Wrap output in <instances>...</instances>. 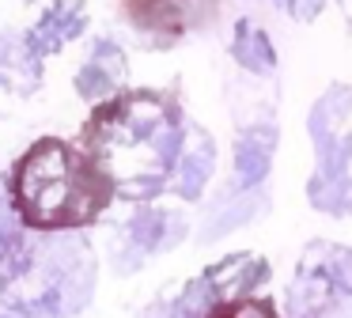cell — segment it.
Instances as JSON below:
<instances>
[{"label":"cell","mask_w":352,"mask_h":318,"mask_svg":"<svg viewBox=\"0 0 352 318\" xmlns=\"http://www.w3.org/2000/svg\"><path fill=\"white\" fill-rule=\"evenodd\" d=\"M208 171H212V140H208V133H190V144H182V163H178L182 197H197Z\"/></svg>","instance_id":"obj_9"},{"label":"cell","mask_w":352,"mask_h":318,"mask_svg":"<svg viewBox=\"0 0 352 318\" xmlns=\"http://www.w3.org/2000/svg\"><path fill=\"white\" fill-rule=\"evenodd\" d=\"M182 114L160 91H122L91 114L80 148L95 159L118 193L144 201L178 174L182 163Z\"/></svg>","instance_id":"obj_1"},{"label":"cell","mask_w":352,"mask_h":318,"mask_svg":"<svg viewBox=\"0 0 352 318\" xmlns=\"http://www.w3.org/2000/svg\"><path fill=\"white\" fill-rule=\"evenodd\" d=\"M276 4H280L292 19H314V15L322 12V4H326V0H276Z\"/></svg>","instance_id":"obj_12"},{"label":"cell","mask_w":352,"mask_h":318,"mask_svg":"<svg viewBox=\"0 0 352 318\" xmlns=\"http://www.w3.org/2000/svg\"><path fill=\"white\" fill-rule=\"evenodd\" d=\"M208 318H280L273 303L250 299V295H235V299H220L208 307Z\"/></svg>","instance_id":"obj_11"},{"label":"cell","mask_w":352,"mask_h":318,"mask_svg":"<svg viewBox=\"0 0 352 318\" xmlns=\"http://www.w3.org/2000/svg\"><path fill=\"white\" fill-rule=\"evenodd\" d=\"M125 83V53L114 42H99L84 68L76 76V91L84 98H110Z\"/></svg>","instance_id":"obj_6"},{"label":"cell","mask_w":352,"mask_h":318,"mask_svg":"<svg viewBox=\"0 0 352 318\" xmlns=\"http://www.w3.org/2000/svg\"><path fill=\"white\" fill-rule=\"evenodd\" d=\"M16 212L27 227L65 231V227L91 224L114 197V182L95 167L84 148L69 140H38L27 148L12 174Z\"/></svg>","instance_id":"obj_2"},{"label":"cell","mask_w":352,"mask_h":318,"mask_svg":"<svg viewBox=\"0 0 352 318\" xmlns=\"http://www.w3.org/2000/svg\"><path fill=\"white\" fill-rule=\"evenodd\" d=\"M87 27V12H84V0H54L50 12L34 23V30L23 38L27 50H31L34 61L50 57V53L65 50L72 38H80V30Z\"/></svg>","instance_id":"obj_5"},{"label":"cell","mask_w":352,"mask_h":318,"mask_svg":"<svg viewBox=\"0 0 352 318\" xmlns=\"http://www.w3.org/2000/svg\"><path fill=\"white\" fill-rule=\"evenodd\" d=\"M27 257H31V242L19 231V220L0 212V280H12L27 269Z\"/></svg>","instance_id":"obj_10"},{"label":"cell","mask_w":352,"mask_h":318,"mask_svg":"<svg viewBox=\"0 0 352 318\" xmlns=\"http://www.w3.org/2000/svg\"><path fill=\"white\" fill-rule=\"evenodd\" d=\"M216 12L212 0H129V15L137 27L155 34H182V30L208 23Z\"/></svg>","instance_id":"obj_4"},{"label":"cell","mask_w":352,"mask_h":318,"mask_svg":"<svg viewBox=\"0 0 352 318\" xmlns=\"http://www.w3.org/2000/svg\"><path fill=\"white\" fill-rule=\"evenodd\" d=\"M311 140L318 167L311 174L314 209L329 216H352V87H329L311 110Z\"/></svg>","instance_id":"obj_3"},{"label":"cell","mask_w":352,"mask_h":318,"mask_svg":"<svg viewBox=\"0 0 352 318\" xmlns=\"http://www.w3.org/2000/svg\"><path fill=\"white\" fill-rule=\"evenodd\" d=\"M273 144H276L273 125H258V129H250V133L239 136V148H235V171H239V182H243V186H254V182L265 178V171H269V156H273Z\"/></svg>","instance_id":"obj_7"},{"label":"cell","mask_w":352,"mask_h":318,"mask_svg":"<svg viewBox=\"0 0 352 318\" xmlns=\"http://www.w3.org/2000/svg\"><path fill=\"white\" fill-rule=\"evenodd\" d=\"M231 53H235V61L243 68H250V72L269 76L276 68V53H273V45H269L265 30H261L258 23H250V19H239L235 23V42H231Z\"/></svg>","instance_id":"obj_8"}]
</instances>
